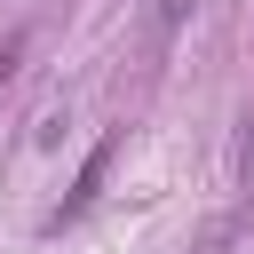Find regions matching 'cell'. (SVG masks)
Instances as JSON below:
<instances>
[{"label": "cell", "mask_w": 254, "mask_h": 254, "mask_svg": "<svg viewBox=\"0 0 254 254\" xmlns=\"http://www.w3.org/2000/svg\"><path fill=\"white\" fill-rule=\"evenodd\" d=\"M183 8H190V0H159V24L175 32V24H183Z\"/></svg>", "instance_id": "3"}, {"label": "cell", "mask_w": 254, "mask_h": 254, "mask_svg": "<svg viewBox=\"0 0 254 254\" xmlns=\"http://www.w3.org/2000/svg\"><path fill=\"white\" fill-rule=\"evenodd\" d=\"M254 222V119H238V214L206 238V254H230V238Z\"/></svg>", "instance_id": "1"}, {"label": "cell", "mask_w": 254, "mask_h": 254, "mask_svg": "<svg viewBox=\"0 0 254 254\" xmlns=\"http://www.w3.org/2000/svg\"><path fill=\"white\" fill-rule=\"evenodd\" d=\"M111 151H119V135H103L87 159H79V175H71V190H64V214L56 222H71V214H87L95 206V190H103V167H111Z\"/></svg>", "instance_id": "2"}]
</instances>
